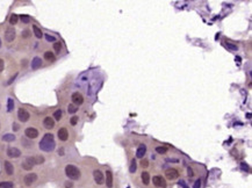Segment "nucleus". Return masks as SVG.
Here are the masks:
<instances>
[{"instance_id": "nucleus-1", "label": "nucleus", "mask_w": 252, "mask_h": 188, "mask_svg": "<svg viewBox=\"0 0 252 188\" xmlns=\"http://www.w3.org/2000/svg\"><path fill=\"white\" fill-rule=\"evenodd\" d=\"M56 146V143L53 141V135L52 134H45L43 138L40 142V149L45 152H51Z\"/></svg>"}, {"instance_id": "nucleus-2", "label": "nucleus", "mask_w": 252, "mask_h": 188, "mask_svg": "<svg viewBox=\"0 0 252 188\" xmlns=\"http://www.w3.org/2000/svg\"><path fill=\"white\" fill-rule=\"evenodd\" d=\"M65 174L71 180H78L80 178V171L75 165H67L65 167Z\"/></svg>"}, {"instance_id": "nucleus-3", "label": "nucleus", "mask_w": 252, "mask_h": 188, "mask_svg": "<svg viewBox=\"0 0 252 188\" xmlns=\"http://www.w3.org/2000/svg\"><path fill=\"white\" fill-rule=\"evenodd\" d=\"M152 181H153V185H155L156 187H158V188H166V186H167L165 179L161 177V175H156V177H153Z\"/></svg>"}, {"instance_id": "nucleus-4", "label": "nucleus", "mask_w": 252, "mask_h": 188, "mask_svg": "<svg viewBox=\"0 0 252 188\" xmlns=\"http://www.w3.org/2000/svg\"><path fill=\"white\" fill-rule=\"evenodd\" d=\"M34 165H36L35 164V157H27L25 159V161L22 163V168L26 169V171H30V169H33Z\"/></svg>"}, {"instance_id": "nucleus-5", "label": "nucleus", "mask_w": 252, "mask_h": 188, "mask_svg": "<svg viewBox=\"0 0 252 188\" xmlns=\"http://www.w3.org/2000/svg\"><path fill=\"white\" fill-rule=\"evenodd\" d=\"M93 178H94V181L98 185L105 183V177H103V174H102V172L100 169H94L93 171Z\"/></svg>"}, {"instance_id": "nucleus-6", "label": "nucleus", "mask_w": 252, "mask_h": 188, "mask_svg": "<svg viewBox=\"0 0 252 188\" xmlns=\"http://www.w3.org/2000/svg\"><path fill=\"white\" fill-rule=\"evenodd\" d=\"M17 117H19V120L21 122H27L29 120V117H30V114L26 109L20 108L19 110H17Z\"/></svg>"}, {"instance_id": "nucleus-7", "label": "nucleus", "mask_w": 252, "mask_h": 188, "mask_svg": "<svg viewBox=\"0 0 252 188\" xmlns=\"http://www.w3.org/2000/svg\"><path fill=\"white\" fill-rule=\"evenodd\" d=\"M15 35H16L15 29L12 28V27H9V28H7L6 31H5V40H6L7 42H12V41H14Z\"/></svg>"}, {"instance_id": "nucleus-8", "label": "nucleus", "mask_w": 252, "mask_h": 188, "mask_svg": "<svg viewBox=\"0 0 252 188\" xmlns=\"http://www.w3.org/2000/svg\"><path fill=\"white\" fill-rule=\"evenodd\" d=\"M71 99H72V102H73L75 106H80L84 102V98H83V95L79 92H76V93L72 94Z\"/></svg>"}, {"instance_id": "nucleus-9", "label": "nucleus", "mask_w": 252, "mask_h": 188, "mask_svg": "<svg viewBox=\"0 0 252 188\" xmlns=\"http://www.w3.org/2000/svg\"><path fill=\"white\" fill-rule=\"evenodd\" d=\"M25 135L27 138H30V140H34L39 136V130L35 129V128H27L26 131H25Z\"/></svg>"}, {"instance_id": "nucleus-10", "label": "nucleus", "mask_w": 252, "mask_h": 188, "mask_svg": "<svg viewBox=\"0 0 252 188\" xmlns=\"http://www.w3.org/2000/svg\"><path fill=\"white\" fill-rule=\"evenodd\" d=\"M36 180H37V174H35V173H28L23 179L26 186H31Z\"/></svg>"}, {"instance_id": "nucleus-11", "label": "nucleus", "mask_w": 252, "mask_h": 188, "mask_svg": "<svg viewBox=\"0 0 252 188\" xmlns=\"http://www.w3.org/2000/svg\"><path fill=\"white\" fill-rule=\"evenodd\" d=\"M7 156L9 158H19L21 156V151L17 147H8L7 149Z\"/></svg>"}, {"instance_id": "nucleus-12", "label": "nucleus", "mask_w": 252, "mask_h": 188, "mask_svg": "<svg viewBox=\"0 0 252 188\" xmlns=\"http://www.w3.org/2000/svg\"><path fill=\"white\" fill-rule=\"evenodd\" d=\"M165 175H166V178L169 180H175L179 177V172H178V169H175V168H169L165 172Z\"/></svg>"}, {"instance_id": "nucleus-13", "label": "nucleus", "mask_w": 252, "mask_h": 188, "mask_svg": "<svg viewBox=\"0 0 252 188\" xmlns=\"http://www.w3.org/2000/svg\"><path fill=\"white\" fill-rule=\"evenodd\" d=\"M105 183L107 185L108 188H112L113 187V174H112V171H106V180H105Z\"/></svg>"}, {"instance_id": "nucleus-14", "label": "nucleus", "mask_w": 252, "mask_h": 188, "mask_svg": "<svg viewBox=\"0 0 252 188\" xmlns=\"http://www.w3.org/2000/svg\"><path fill=\"white\" fill-rule=\"evenodd\" d=\"M43 126H44L45 129H52L53 127H55V121H53L51 117L48 116L43 120Z\"/></svg>"}, {"instance_id": "nucleus-15", "label": "nucleus", "mask_w": 252, "mask_h": 188, "mask_svg": "<svg viewBox=\"0 0 252 188\" xmlns=\"http://www.w3.org/2000/svg\"><path fill=\"white\" fill-rule=\"evenodd\" d=\"M58 138H59L61 141H63V142L67 141V138H69V132H67V130H66L65 128H61V129L58 130Z\"/></svg>"}, {"instance_id": "nucleus-16", "label": "nucleus", "mask_w": 252, "mask_h": 188, "mask_svg": "<svg viewBox=\"0 0 252 188\" xmlns=\"http://www.w3.org/2000/svg\"><path fill=\"white\" fill-rule=\"evenodd\" d=\"M145 152H147V146L144 145V144H141V145L138 146L137 151H136V157L139 158V159H142V158L144 157V155H145Z\"/></svg>"}, {"instance_id": "nucleus-17", "label": "nucleus", "mask_w": 252, "mask_h": 188, "mask_svg": "<svg viewBox=\"0 0 252 188\" xmlns=\"http://www.w3.org/2000/svg\"><path fill=\"white\" fill-rule=\"evenodd\" d=\"M4 166H5V172H6L8 175H12V174L14 173V166H13V164H12L11 161L6 160L5 164H4Z\"/></svg>"}, {"instance_id": "nucleus-18", "label": "nucleus", "mask_w": 252, "mask_h": 188, "mask_svg": "<svg viewBox=\"0 0 252 188\" xmlns=\"http://www.w3.org/2000/svg\"><path fill=\"white\" fill-rule=\"evenodd\" d=\"M42 66V59L40 57H35L33 60H31V69L33 70H37L39 67Z\"/></svg>"}, {"instance_id": "nucleus-19", "label": "nucleus", "mask_w": 252, "mask_h": 188, "mask_svg": "<svg viewBox=\"0 0 252 188\" xmlns=\"http://www.w3.org/2000/svg\"><path fill=\"white\" fill-rule=\"evenodd\" d=\"M141 178H142V181H143L144 185H149L150 183V174L148 172H142Z\"/></svg>"}, {"instance_id": "nucleus-20", "label": "nucleus", "mask_w": 252, "mask_h": 188, "mask_svg": "<svg viewBox=\"0 0 252 188\" xmlns=\"http://www.w3.org/2000/svg\"><path fill=\"white\" fill-rule=\"evenodd\" d=\"M44 59L49 60V62H55L56 57H55V55L51 52V51H47V52H44Z\"/></svg>"}, {"instance_id": "nucleus-21", "label": "nucleus", "mask_w": 252, "mask_h": 188, "mask_svg": "<svg viewBox=\"0 0 252 188\" xmlns=\"http://www.w3.org/2000/svg\"><path fill=\"white\" fill-rule=\"evenodd\" d=\"M33 31H34V34H35V36L37 37V39H42V36H43V33H42V30L37 27V26H33Z\"/></svg>"}, {"instance_id": "nucleus-22", "label": "nucleus", "mask_w": 252, "mask_h": 188, "mask_svg": "<svg viewBox=\"0 0 252 188\" xmlns=\"http://www.w3.org/2000/svg\"><path fill=\"white\" fill-rule=\"evenodd\" d=\"M3 141H5V142H13V141H15V135L6 134V135L3 136Z\"/></svg>"}, {"instance_id": "nucleus-23", "label": "nucleus", "mask_w": 252, "mask_h": 188, "mask_svg": "<svg viewBox=\"0 0 252 188\" xmlns=\"http://www.w3.org/2000/svg\"><path fill=\"white\" fill-rule=\"evenodd\" d=\"M17 21H19V16H17V14H12L11 18H9V23L11 25H16Z\"/></svg>"}, {"instance_id": "nucleus-24", "label": "nucleus", "mask_w": 252, "mask_h": 188, "mask_svg": "<svg viewBox=\"0 0 252 188\" xmlns=\"http://www.w3.org/2000/svg\"><path fill=\"white\" fill-rule=\"evenodd\" d=\"M14 109V100L12 99V98H9L8 100H7V110L8 112H12Z\"/></svg>"}, {"instance_id": "nucleus-25", "label": "nucleus", "mask_w": 252, "mask_h": 188, "mask_svg": "<svg viewBox=\"0 0 252 188\" xmlns=\"http://www.w3.org/2000/svg\"><path fill=\"white\" fill-rule=\"evenodd\" d=\"M136 168H137V164H136V160L133 159L131 163H130V167H129V172L130 173H135L136 172Z\"/></svg>"}, {"instance_id": "nucleus-26", "label": "nucleus", "mask_w": 252, "mask_h": 188, "mask_svg": "<svg viewBox=\"0 0 252 188\" xmlns=\"http://www.w3.org/2000/svg\"><path fill=\"white\" fill-rule=\"evenodd\" d=\"M156 152L160 153V155H164V153L167 152V147H165V146H157L156 147Z\"/></svg>"}, {"instance_id": "nucleus-27", "label": "nucleus", "mask_w": 252, "mask_h": 188, "mask_svg": "<svg viewBox=\"0 0 252 188\" xmlns=\"http://www.w3.org/2000/svg\"><path fill=\"white\" fill-rule=\"evenodd\" d=\"M77 110H78V107H77V106H75L73 104H72V105H69V107H67V112H69L70 114H75Z\"/></svg>"}, {"instance_id": "nucleus-28", "label": "nucleus", "mask_w": 252, "mask_h": 188, "mask_svg": "<svg viewBox=\"0 0 252 188\" xmlns=\"http://www.w3.org/2000/svg\"><path fill=\"white\" fill-rule=\"evenodd\" d=\"M53 50H55L57 54L61 52V50H62V44H61V42H55V43H53Z\"/></svg>"}, {"instance_id": "nucleus-29", "label": "nucleus", "mask_w": 252, "mask_h": 188, "mask_svg": "<svg viewBox=\"0 0 252 188\" xmlns=\"http://www.w3.org/2000/svg\"><path fill=\"white\" fill-rule=\"evenodd\" d=\"M0 188H13V183L9 181H4L0 183Z\"/></svg>"}, {"instance_id": "nucleus-30", "label": "nucleus", "mask_w": 252, "mask_h": 188, "mask_svg": "<svg viewBox=\"0 0 252 188\" xmlns=\"http://www.w3.org/2000/svg\"><path fill=\"white\" fill-rule=\"evenodd\" d=\"M53 117H55L56 121H59V120L62 118V110H61V109L56 110L55 113H53Z\"/></svg>"}, {"instance_id": "nucleus-31", "label": "nucleus", "mask_w": 252, "mask_h": 188, "mask_svg": "<svg viewBox=\"0 0 252 188\" xmlns=\"http://www.w3.org/2000/svg\"><path fill=\"white\" fill-rule=\"evenodd\" d=\"M19 19L22 21V23H29V21H30V18L28 15H21Z\"/></svg>"}, {"instance_id": "nucleus-32", "label": "nucleus", "mask_w": 252, "mask_h": 188, "mask_svg": "<svg viewBox=\"0 0 252 188\" xmlns=\"http://www.w3.org/2000/svg\"><path fill=\"white\" fill-rule=\"evenodd\" d=\"M43 163H44V157H42V156L35 157V164H43Z\"/></svg>"}, {"instance_id": "nucleus-33", "label": "nucleus", "mask_w": 252, "mask_h": 188, "mask_svg": "<svg viewBox=\"0 0 252 188\" xmlns=\"http://www.w3.org/2000/svg\"><path fill=\"white\" fill-rule=\"evenodd\" d=\"M78 116H72L71 117V120H70V123H71V126H76L77 123H78Z\"/></svg>"}, {"instance_id": "nucleus-34", "label": "nucleus", "mask_w": 252, "mask_h": 188, "mask_svg": "<svg viewBox=\"0 0 252 188\" xmlns=\"http://www.w3.org/2000/svg\"><path fill=\"white\" fill-rule=\"evenodd\" d=\"M45 40L47 41H49V42H56V37H53V36H51V35H45Z\"/></svg>"}, {"instance_id": "nucleus-35", "label": "nucleus", "mask_w": 252, "mask_h": 188, "mask_svg": "<svg viewBox=\"0 0 252 188\" xmlns=\"http://www.w3.org/2000/svg\"><path fill=\"white\" fill-rule=\"evenodd\" d=\"M141 166H142L143 168H147V167L149 166V161H148L147 159H144V160H142V161H141Z\"/></svg>"}, {"instance_id": "nucleus-36", "label": "nucleus", "mask_w": 252, "mask_h": 188, "mask_svg": "<svg viewBox=\"0 0 252 188\" xmlns=\"http://www.w3.org/2000/svg\"><path fill=\"white\" fill-rule=\"evenodd\" d=\"M29 36H30V31H29V30H27V29H26V30H23V31H22V37L28 39Z\"/></svg>"}, {"instance_id": "nucleus-37", "label": "nucleus", "mask_w": 252, "mask_h": 188, "mask_svg": "<svg viewBox=\"0 0 252 188\" xmlns=\"http://www.w3.org/2000/svg\"><path fill=\"white\" fill-rule=\"evenodd\" d=\"M201 187V180L199 179V180H196L195 182H194V185H193V188H200Z\"/></svg>"}, {"instance_id": "nucleus-38", "label": "nucleus", "mask_w": 252, "mask_h": 188, "mask_svg": "<svg viewBox=\"0 0 252 188\" xmlns=\"http://www.w3.org/2000/svg\"><path fill=\"white\" fill-rule=\"evenodd\" d=\"M64 186H65V188H72V187H73V182H72V181H65Z\"/></svg>"}, {"instance_id": "nucleus-39", "label": "nucleus", "mask_w": 252, "mask_h": 188, "mask_svg": "<svg viewBox=\"0 0 252 188\" xmlns=\"http://www.w3.org/2000/svg\"><path fill=\"white\" fill-rule=\"evenodd\" d=\"M22 144H23L26 147H30V146H31V143H30V142H27L26 138H22Z\"/></svg>"}, {"instance_id": "nucleus-40", "label": "nucleus", "mask_w": 252, "mask_h": 188, "mask_svg": "<svg viewBox=\"0 0 252 188\" xmlns=\"http://www.w3.org/2000/svg\"><path fill=\"white\" fill-rule=\"evenodd\" d=\"M4 66H5V63H4V59L0 58V72L4 71Z\"/></svg>"}, {"instance_id": "nucleus-41", "label": "nucleus", "mask_w": 252, "mask_h": 188, "mask_svg": "<svg viewBox=\"0 0 252 188\" xmlns=\"http://www.w3.org/2000/svg\"><path fill=\"white\" fill-rule=\"evenodd\" d=\"M16 77H17V73H15V74H14V76H13V77H12V78L8 80V82H7V84H8V85H9V84H12V82L15 80V78H16Z\"/></svg>"}, {"instance_id": "nucleus-42", "label": "nucleus", "mask_w": 252, "mask_h": 188, "mask_svg": "<svg viewBox=\"0 0 252 188\" xmlns=\"http://www.w3.org/2000/svg\"><path fill=\"white\" fill-rule=\"evenodd\" d=\"M19 129H20V128H19V124H17V123H13V130H14V131H17Z\"/></svg>"}, {"instance_id": "nucleus-43", "label": "nucleus", "mask_w": 252, "mask_h": 188, "mask_svg": "<svg viewBox=\"0 0 252 188\" xmlns=\"http://www.w3.org/2000/svg\"><path fill=\"white\" fill-rule=\"evenodd\" d=\"M241 166H242V168H243L244 171H249V166H247V165H245V163H242V164H241Z\"/></svg>"}, {"instance_id": "nucleus-44", "label": "nucleus", "mask_w": 252, "mask_h": 188, "mask_svg": "<svg viewBox=\"0 0 252 188\" xmlns=\"http://www.w3.org/2000/svg\"><path fill=\"white\" fill-rule=\"evenodd\" d=\"M193 175H194V172H193V169L189 167V168H188V177H191V178H192Z\"/></svg>"}, {"instance_id": "nucleus-45", "label": "nucleus", "mask_w": 252, "mask_h": 188, "mask_svg": "<svg viewBox=\"0 0 252 188\" xmlns=\"http://www.w3.org/2000/svg\"><path fill=\"white\" fill-rule=\"evenodd\" d=\"M227 45H228V48H230V49H232V50H236V49H237L236 45H232V44H230V43H228Z\"/></svg>"}, {"instance_id": "nucleus-46", "label": "nucleus", "mask_w": 252, "mask_h": 188, "mask_svg": "<svg viewBox=\"0 0 252 188\" xmlns=\"http://www.w3.org/2000/svg\"><path fill=\"white\" fill-rule=\"evenodd\" d=\"M58 155H59V156H64V149H63V147L58 150Z\"/></svg>"}, {"instance_id": "nucleus-47", "label": "nucleus", "mask_w": 252, "mask_h": 188, "mask_svg": "<svg viewBox=\"0 0 252 188\" xmlns=\"http://www.w3.org/2000/svg\"><path fill=\"white\" fill-rule=\"evenodd\" d=\"M179 183H180V186H183V187H184V188H188V187H187V186H186V185H185V183H184V182H183V181H180V182H179Z\"/></svg>"}, {"instance_id": "nucleus-48", "label": "nucleus", "mask_w": 252, "mask_h": 188, "mask_svg": "<svg viewBox=\"0 0 252 188\" xmlns=\"http://www.w3.org/2000/svg\"><path fill=\"white\" fill-rule=\"evenodd\" d=\"M0 47H1V40H0Z\"/></svg>"}]
</instances>
